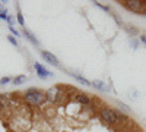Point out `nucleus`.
<instances>
[{"instance_id": "nucleus-8", "label": "nucleus", "mask_w": 146, "mask_h": 132, "mask_svg": "<svg viewBox=\"0 0 146 132\" xmlns=\"http://www.w3.org/2000/svg\"><path fill=\"white\" fill-rule=\"evenodd\" d=\"M22 34L25 35V37H27V38H28V40H29V41H31L34 46H38V40H36V37H35V35H34V34H32V32H31L28 28H23V29H22Z\"/></svg>"}, {"instance_id": "nucleus-1", "label": "nucleus", "mask_w": 146, "mask_h": 132, "mask_svg": "<svg viewBox=\"0 0 146 132\" xmlns=\"http://www.w3.org/2000/svg\"><path fill=\"white\" fill-rule=\"evenodd\" d=\"M22 100L25 101L28 106H34V107H41L45 101V92L36 90V88H29L23 92Z\"/></svg>"}, {"instance_id": "nucleus-5", "label": "nucleus", "mask_w": 146, "mask_h": 132, "mask_svg": "<svg viewBox=\"0 0 146 132\" xmlns=\"http://www.w3.org/2000/svg\"><path fill=\"white\" fill-rule=\"evenodd\" d=\"M75 100L78 103H80L82 106H92L94 100H92V95L89 94H85V92H75Z\"/></svg>"}, {"instance_id": "nucleus-22", "label": "nucleus", "mask_w": 146, "mask_h": 132, "mask_svg": "<svg viewBox=\"0 0 146 132\" xmlns=\"http://www.w3.org/2000/svg\"><path fill=\"white\" fill-rule=\"evenodd\" d=\"M3 10V7H2V2H0V12H2Z\"/></svg>"}, {"instance_id": "nucleus-4", "label": "nucleus", "mask_w": 146, "mask_h": 132, "mask_svg": "<svg viewBox=\"0 0 146 132\" xmlns=\"http://www.w3.org/2000/svg\"><path fill=\"white\" fill-rule=\"evenodd\" d=\"M62 88L60 87H51L45 91V101L47 103H51V104H56L62 100Z\"/></svg>"}, {"instance_id": "nucleus-20", "label": "nucleus", "mask_w": 146, "mask_h": 132, "mask_svg": "<svg viewBox=\"0 0 146 132\" xmlns=\"http://www.w3.org/2000/svg\"><path fill=\"white\" fill-rule=\"evenodd\" d=\"M140 41L146 46V35H140Z\"/></svg>"}, {"instance_id": "nucleus-15", "label": "nucleus", "mask_w": 146, "mask_h": 132, "mask_svg": "<svg viewBox=\"0 0 146 132\" xmlns=\"http://www.w3.org/2000/svg\"><path fill=\"white\" fill-rule=\"evenodd\" d=\"M117 104H118V107L121 109V112H124V113H127L130 109H129V106L127 104H124V103H121V101H117Z\"/></svg>"}, {"instance_id": "nucleus-6", "label": "nucleus", "mask_w": 146, "mask_h": 132, "mask_svg": "<svg viewBox=\"0 0 146 132\" xmlns=\"http://www.w3.org/2000/svg\"><path fill=\"white\" fill-rule=\"evenodd\" d=\"M40 53H41V57L44 59V60H45L47 63H50V65H53V66H56V68H58V66H60L58 59H57V57H56L53 53L47 52V50H41Z\"/></svg>"}, {"instance_id": "nucleus-11", "label": "nucleus", "mask_w": 146, "mask_h": 132, "mask_svg": "<svg viewBox=\"0 0 146 132\" xmlns=\"http://www.w3.org/2000/svg\"><path fill=\"white\" fill-rule=\"evenodd\" d=\"M72 76H73V78H76V81H79L80 84H83V85H92V82H91V81H88L86 78H83V76H80V75L72 74Z\"/></svg>"}, {"instance_id": "nucleus-2", "label": "nucleus", "mask_w": 146, "mask_h": 132, "mask_svg": "<svg viewBox=\"0 0 146 132\" xmlns=\"http://www.w3.org/2000/svg\"><path fill=\"white\" fill-rule=\"evenodd\" d=\"M100 116L101 119L108 123V125H118L120 121H118V116H117V112L115 109H111V107H101L100 109Z\"/></svg>"}, {"instance_id": "nucleus-3", "label": "nucleus", "mask_w": 146, "mask_h": 132, "mask_svg": "<svg viewBox=\"0 0 146 132\" xmlns=\"http://www.w3.org/2000/svg\"><path fill=\"white\" fill-rule=\"evenodd\" d=\"M126 9H129L130 12H135V13H140L145 10L146 7V0H124V2H120Z\"/></svg>"}, {"instance_id": "nucleus-13", "label": "nucleus", "mask_w": 146, "mask_h": 132, "mask_svg": "<svg viewBox=\"0 0 146 132\" xmlns=\"http://www.w3.org/2000/svg\"><path fill=\"white\" fill-rule=\"evenodd\" d=\"M7 28H9V31L12 32V35H13V37H16V38H19V37H21V32H19L13 25H12V27H7Z\"/></svg>"}, {"instance_id": "nucleus-7", "label": "nucleus", "mask_w": 146, "mask_h": 132, "mask_svg": "<svg viewBox=\"0 0 146 132\" xmlns=\"http://www.w3.org/2000/svg\"><path fill=\"white\" fill-rule=\"evenodd\" d=\"M34 69H35V72H36V75H38V78H41V79H47V78H51L53 76V74L48 69H45L41 63H35L34 65Z\"/></svg>"}, {"instance_id": "nucleus-21", "label": "nucleus", "mask_w": 146, "mask_h": 132, "mask_svg": "<svg viewBox=\"0 0 146 132\" xmlns=\"http://www.w3.org/2000/svg\"><path fill=\"white\" fill-rule=\"evenodd\" d=\"M142 16H143V18H146V7H145V10L142 12Z\"/></svg>"}, {"instance_id": "nucleus-17", "label": "nucleus", "mask_w": 146, "mask_h": 132, "mask_svg": "<svg viewBox=\"0 0 146 132\" xmlns=\"http://www.w3.org/2000/svg\"><path fill=\"white\" fill-rule=\"evenodd\" d=\"M130 46L133 47V49H137V46H139V40L135 38V37H131L130 38Z\"/></svg>"}, {"instance_id": "nucleus-18", "label": "nucleus", "mask_w": 146, "mask_h": 132, "mask_svg": "<svg viewBox=\"0 0 146 132\" xmlns=\"http://www.w3.org/2000/svg\"><path fill=\"white\" fill-rule=\"evenodd\" d=\"M12 79L9 78V76H3L2 79H0V85H6V84H9Z\"/></svg>"}, {"instance_id": "nucleus-16", "label": "nucleus", "mask_w": 146, "mask_h": 132, "mask_svg": "<svg viewBox=\"0 0 146 132\" xmlns=\"http://www.w3.org/2000/svg\"><path fill=\"white\" fill-rule=\"evenodd\" d=\"M16 19H18V22H19V25H21V27H25V19H23V16H22L21 12H18Z\"/></svg>"}, {"instance_id": "nucleus-9", "label": "nucleus", "mask_w": 146, "mask_h": 132, "mask_svg": "<svg viewBox=\"0 0 146 132\" xmlns=\"http://www.w3.org/2000/svg\"><path fill=\"white\" fill-rule=\"evenodd\" d=\"M9 107V97L6 94H0V112H5Z\"/></svg>"}, {"instance_id": "nucleus-12", "label": "nucleus", "mask_w": 146, "mask_h": 132, "mask_svg": "<svg viewBox=\"0 0 146 132\" xmlns=\"http://www.w3.org/2000/svg\"><path fill=\"white\" fill-rule=\"evenodd\" d=\"M27 81H28V78L25 75H19V76H16L13 79V84H15V85H22V84H25Z\"/></svg>"}, {"instance_id": "nucleus-14", "label": "nucleus", "mask_w": 146, "mask_h": 132, "mask_svg": "<svg viewBox=\"0 0 146 132\" xmlns=\"http://www.w3.org/2000/svg\"><path fill=\"white\" fill-rule=\"evenodd\" d=\"M6 38H7V41H9V43H10L12 46H15V47L18 46V40H16V37H13V35H12V34H10V35H7Z\"/></svg>"}, {"instance_id": "nucleus-10", "label": "nucleus", "mask_w": 146, "mask_h": 132, "mask_svg": "<svg viewBox=\"0 0 146 132\" xmlns=\"http://www.w3.org/2000/svg\"><path fill=\"white\" fill-rule=\"evenodd\" d=\"M92 87L94 88H96V90H100V91H105L107 90V87H105V84L102 82V81H92Z\"/></svg>"}, {"instance_id": "nucleus-19", "label": "nucleus", "mask_w": 146, "mask_h": 132, "mask_svg": "<svg viewBox=\"0 0 146 132\" xmlns=\"http://www.w3.org/2000/svg\"><path fill=\"white\" fill-rule=\"evenodd\" d=\"M126 28V31L129 32V34H131V35H136L137 34V29L136 28H130V27H124Z\"/></svg>"}]
</instances>
